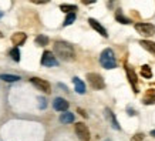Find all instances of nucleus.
I'll return each mask as SVG.
<instances>
[{"instance_id":"5701e85b","label":"nucleus","mask_w":155,"mask_h":141,"mask_svg":"<svg viewBox=\"0 0 155 141\" xmlns=\"http://www.w3.org/2000/svg\"><path fill=\"white\" fill-rule=\"evenodd\" d=\"M151 96H148V97H145L144 99V104H147V106H150V104H155V93L152 94V91H151Z\"/></svg>"},{"instance_id":"2eb2a0df","label":"nucleus","mask_w":155,"mask_h":141,"mask_svg":"<svg viewBox=\"0 0 155 141\" xmlns=\"http://www.w3.org/2000/svg\"><path fill=\"white\" fill-rule=\"evenodd\" d=\"M140 44H141L145 50H148L150 53L155 54V43L154 42H150V40H141V42H140Z\"/></svg>"},{"instance_id":"4be33fe9","label":"nucleus","mask_w":155,"mask_h":141,"mask_svg":"<svg viewBox=\"0 0 155 141\" xmlns=\"http://www.w3.org/2000/svg\"><path fill=\"white\" fill-rule=\"evenodd\" d=\"M74 20H75V13H70V14H67V17H66V20H64V23H63V26H70V24L74 23Z\"/></svg>"},{"instance_id":"bb28decb","label":"nucleus","mask_w":155,"mask_h":141,"mask_svg":"<svg viewBox=\"0 0 155 141\" xmlns=\"http://www.w3.org/2000/svg\"><path fill=\"white\" fill-rule=\"evenodd\" d=\"M128 114H130V116H135V111H134V110H131V108H128Z\"/></svg>"},{"instance_id":"6ab92c4d","label":"nucleus","mask_w":155,"mask_h":141,"mask_svg":"<svg viewBox=\"0 0 155 141\" xmlns=\"http://www.w3.org/2000/svg\"><path fill=\"white\" fill-rule=\"evenodd\" d=\"M60 9H61V12H64V13H75V10H77V7L75 6H73V5H61L60 6Z\"/></svg>"},{"instance_id":"c85d7f7f","label":"nucleus","mask_w":155,"mask_h":141,"mask_svg":"<svg viewBox=\"0 0 155 141\" xmlns=\"http://www.w3.org/2000/svg\"><path fill=\"white\" fill-rule=\"evenodd\" d=\"M2 16H3V13H2V12H0V17H2Z\"/></svg>"},{"instance_id":"ddd939ff","label":"nucleus","mask_w":155,"mask_h":141,"mask_svg":"<svg viewBox=\"0 0 155 141\" xmlns=\"http://www.w3.org/2000/svg\"><path fill=\"white\" fill-rule=\"evenodd\" d=\"M73 83H74L75 91H77L78 94H84L85 93V84L78 79V77H74V79H73Z\"/></svg>"},{"instance_id":"f03ea898","label":"nucleus","mask_w":155,"mask_h":141,"mask_svg":"<svg viewBox=\"0 0 155 141\" xmlns=\"http://www.w3.org/2000/svg\"><path fill=\"white\" fill-rule=\"evenodd\" d=\"M100 63H101V66L104 69H107V70H113L117 67V60H115V54L111 49H105L103 50L101 53V56H100Z\"/></svg>"},{"instance_id":"f8f14e48","label":"nucleus","mask_w":155,"mask_h":141,"mask_svg":"<svg viewBox=\"0 0 155 141\" xmlns=\"http://www.w3.org/2000/svg\"><path fill=\"white\" fill-rule=\"evenodd\" d=\"M105 116H107V118L110 120V123H111V126H113L115 130H121V127H120V124H118V121H117V118H115L114 113L110 110V108H105Z\"/></svg>"},{"instance_id":"dca6fc26","label":"nucleus","mask_w":155,"mask_h":141,"mask_svg":"<svg viewBox=\"0 0 155 141\" xmlns=\"http://www.w3.org/2000/svg\"><path fill=\"white\" fill-rule=\"evenodd\" d=\"M0 80L7 81V83H14V81H19L20 77L16 74H0Z\"/></svg>"},{"instance_id":"4468645a","label":"nucleus","mask_w":155,"mask_h":141,"mask_svg":"<svg viewBox=\"0 0 155 141\" xmlns=\"http://www.w3.org/2000/svg\"><path fill=\"white\" fill-rule=\"evenodd\" d=\"M60 121L63 124H70V123L74 121V114L68 113V111H64V113L60 116Z\"/></svg>"},{"instance_id":"9d476101","label":"nucleus","mask_w":155,"mask_h":141,"mask_svg":"<svg viewBox=\"0 0 155 141\" xmlns=\"http://www.w3.org/2000/svg\"><path fill=\"white\" fill-rule=\"evenodd\" d=\"M88 23H90V26L94 29L97 33H100L103 37H108V33H107V30L104 29V26L103 24H100V22H97L95 19H88Z\"/></svg>"},{"instance_id":"1a4fd4ad","label":"nucleus","mask_w":155,"mask_h":141,"mask_svg":"<svg viewBox=\"0 0 155 141\" xmlns=\"http://www.w3.org/2000/svg\"><path fill=\"white\" fill-rule=\"evenodd\" d=\"M53 107H54L56 111L64 113V111L68 110V101L64 99H61V97H57V99H54V101H53Z\"/></svg>"},{"instance_id":"393cba45","label":"nucleus","mask_w":155,"mask_h":141,"mask_svg":"<svg viewBox=\"0 0 155 141\" xmlns=\"http://www.w3.org/2000/svg\"><path fill=\"white\" fill-rule=\"evenodd\" d=\"M38 101H40V108H46V99H38Z\"/></svg>"},{"instance_id":"7ed1b4c3","label":"nucleus","mask_w":155,"mask_h":141,"mask_svg":"<svg viewBox=\"0 0 155 141\" xmlns=\"http://www.w3.org/2000/svg\"><path fill=\"white\" fill-rule=\"evenodd\" d=\"M87 80H88L90 86L94 90H103L105 87V81L100 74L97 73H88L87 74Z\"/></svg>"},{"instance_id":"412c9836","label":"nucleus","mask_w":155,"mask_h":141,"mask_svg":"<svg viewBox=\"0 0 155 141\" xmlns=\"http://www.w3.org/2000/svg\"><path fill=\"white\" fill-rule=\"evenodd\" d=\"M10 57H12L14 61H20V52L17 47H14V49L10 50Z\"/></svg>"},{"instance_id":"b1692460","label":"nucleus","mask_w":155,"mask_h":141,"mask_svg":"<svg viewBox=\"0 0 155 141\" xmlns=\"http://www.w3.org/2000/svg\"><path fill=\"white\" fill-rule=\"evenodd\" d=\"M144 138H145V136L142 133H137L135 136H132L131 141H144Z\"/></svg>"},{"instance_id":"20e7f679","label":"nucleus","mask_w":155,"mask_h":141,"mask_svg":"<svg viewBox=\"0 0 155 141\" xmlns=\"http://www.w3.org/2000/svg\"><path fill=\"white\" fill-rule=\"evenodd\" d=\"M135 30L144 37H151L155 34V26L151 23H137Z\"/></svg>"},{"instance_id":"cd10ccee","label":"nucleus","mask_w":155,"mask_h":141,"mask_svg":"<svg viewBox=\"0 0 155 141\" xmlns=\"http://www.w3.org/2000/svg\"><path fill=\"white\" fill-rule=\"evenodd\" d=\"M151 136H152V137L155 138V130H152V131H151Z\"/></svg>"},{"instance_id":"0eeeda50","label":"nucleus","mask_w":155,"mask_h":141,"mask_svg":"<svg viewBox=\"0 0 155 141\" xmlns=\"http://www.w3.org/2000/svg\"><path fill=\"white\" fill-rule=\"evenodd\" d=\"M41 64L44 67H54L58 64V60L51 52H44L41 56Z\"/></svg>"},{"instance_id":"f257e3e1","label":"nucleus","mask_w":155,"mask_h":141,"mask_svg":"<svg viewBox=\"0 0 155 141\" xmlns=\"http://www.w3.org/2000/svg\"><path fill=\"white\" fill-rule=\"evenodd\" d=\"M54 53L64 61H73L75 59V52L73 49V46L64 42L54 43Z\"/></svg>"},{"instance_id":"aec40b11","label":"nucleus","mask_w":155,"mask_h":141,"mask_svg":"<svg viewBox=\"0 0 155 141\" xmlns=\"http://www.w3.org/2000/svg\"><path fill=\"white\" fill-rule=\"evenodd\" d=\"M115 19H117L120 23H122V24H130V23H131V20L128 19V17H125L121 12H117V14H115Z\"/></svg>"},{"instance_id":"a211bd4d","label":"nucleus","mask_w":155,"mask_h":141,"mask_svg":"<svg viewBox=\"0 0 155 141\" xmlns=\"http://www.w3.org/2000/svg\"><path fill=\"white\" fill-rule=\"evenodd\" d=\"M48 37L47 36H43V34H38L37 37H36V44L37 46H47L48 44Z\"/></svg>"},{"instance_id":"6e6552de","label":"nucleus","mask_w":155,"mask_h":141,"mask_svg":"<svg viewBox=\"0 0 155 141\" xmlns=\"http://www.w3.org/2000/svg\"><path fill=\"white\" fill-rule=\"evenodd\" d=\"M125 73H127V77H128V81H130V84L132 86V90H134V93H138L140 90H138V79H137L135 71L132 70L130 66H125Z\"/></svg>"},{"instance_id":"9b49d317","label":"nucleus","mask_w":155,"mask_h":141,"mask_svg":"<svg viewBox=\"0 0 155 141\" xmlns=\"http://www.w3.org/2000/svg\"><path fill=\"white\" fill-rule=\"evenodd\" d=\"M26 39H27V34L23 33V32H17V33H14L13 36H12V43L16 44V47L21 46V44H24Z\"/></svg>"},{"instance_id":"a878e982","label":"nucleus","mask_w":155,"mask_h":141,"mask_svg":"<svg viewBox=\"0 0 155 141\" xmlns=\"http://www.w3.org/2000/svg\"><path fill=\"white\" fill-rule=\"evenodd\" d=\"M77 111H78V113H80L81 116H83V117H85V118H87V113H85L84 110H81V108H78V110H77Z\"/></svg>"},{"instance_id":"423d86ee","label":"nucleus","mask_w":155,"mask_h":141,"mask_svg":"<svg viewBox=\"0 0 155 141\" xmlns=\"http://www.w3.org/2000/svg\"><path fill=\"white\" fill-rule=\"evenodd\" d=\"M30 83L33 86H36L38 90H41L43 93H51V86L50 83L46 80H43V79H38V77H31L30 79Z\"/></svg>"},{"instance_id":"f3484780","label":"nucleus","mask_w":155,"mask_h":141,"mask_svg":"<svg viewBox=\"0 0 155 141\" xmlns=\"http://www.w3.org/2000/svg\"><path fill=\"white\" fill-rule=\"evenodd\" d=\"M141 74L144 79H151L152 77V71H151V67L148 64H144L141 67Z\"/></svg>"},{"instance_id":"39448f33","label":"nucleus","mask_w":155,"mask_h":141,"mask_svg":"<svg viewBox=\"0 0 155 141\" xmlns=\"http://www.w3.org/2000/svg\"><path fill=\"white\" fill-rule=\"evenodd\" d=\"M74 130H75L77 137H78L81 141H90V138H91V137H90V130L84 123H77L74 126Z\"/></svg>"}]
</instances>
